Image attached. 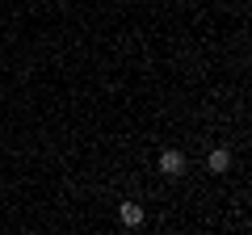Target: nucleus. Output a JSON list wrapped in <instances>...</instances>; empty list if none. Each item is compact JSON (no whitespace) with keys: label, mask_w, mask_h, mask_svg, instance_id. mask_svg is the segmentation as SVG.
Instances as JSON below:
<instances>
[{"label":"nucleus","mask_w":252,"mask_h":235,"mask_svg":"<svg viewBox=\"0 0 252 235\" xmlns=\"http://www.w3.org/2000/svg\"><path fill=\"white\" fill-rule=\"evenodd\" d=\"M118 218H122V227H139L143 223V206L139 202H122L118 206Z\"/></svg>","instance_id":"nucleus-2"},{"label":"nucleus","mask_w":252,"mask_h":235,"mask_svg":"<svg viewBox=\"0 0 252 235\" xmlns=\"http://www.w3.org/2000/svg\"><path fill=\"white\" fill-rule=\"evenodd\" d=\"M206 168L210 172H227V168H231V151H227V147H215L210 160H206Z\"/></svg>","instance_id":"nucleus-3"},{"label":"nucleus","mask_w":252,"mask_h":235,"mask_svg":"<svg viewBox=\"0 0 252 235\" xmlns=\"http://www.w3.org/2000/svg\"><path fill=\"white\" fill-rule=\"evenodd\" d=\"M160 172L164 176H181L185 172V155L181 151H160Z\"/></svg>","instance_id":"nucleus-1"}]
</instances>
